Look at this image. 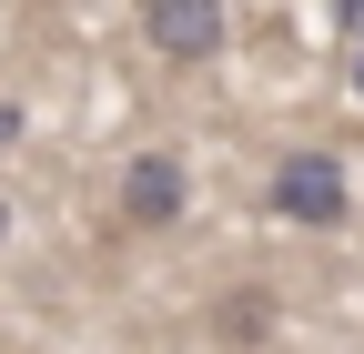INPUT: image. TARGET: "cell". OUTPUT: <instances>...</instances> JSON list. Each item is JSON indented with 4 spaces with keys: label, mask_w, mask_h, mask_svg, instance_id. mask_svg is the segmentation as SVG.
I'll use <instances>...</instances> for the list:
<instances>
[{
    "label": "cell",
    "mask_w": 364,
    "mask_h": 354,
    "mask_svg": "<svg viewBox=\"0 0 364 354\" xmlns=\"http://www.w3.org/2000/svg\"><path fill=\"white\" fill-rule=\"evenodd\" d=\"M263 203L284 213V223H304V233H334L344 213H354V183H344L334 152H284V162L263 172Z\"/></svg>",
    "instance_id": "1"
},
{
    "label": "cell",
    "mask_w": 364,
    "mask_h": 354,
    "mask_svg": "<svg viewBox=\"0 0 364 354\" xmlns=\"http://www.w3.org/2000/svg\"><path fill=\"white\" fill-rule=\"evenodd\" d=\"M182 213H193V172H182V152H132V162H122V223H132V233H172Z\"/></svg>",
    "instance_id": "2"
},
{
    "label": "cell",
    "mask_w": 364,
    "mask_h": 354,
    "mask_svg": "<svg viewBox=\"0 0 364 354\" xmlns=\"http://www.w3.org/2000/svg\"><path fill=\"white\" fill-rule=\"evenodd\" d=\"M142 31H152V51L182 61V71H203L223 51V0H142Z\"/></svg>",
    "instance_id": "3"
},
{
    "label": "cell",
    "mask_w": 364,
    "mask_h": 354,
    "mask_svg": "<svg viewBox=\"0 0 364 354\" xmlns=\"http://www.w3.org/2000/svg\"><path fill=\"white\" fill-rule=\"evenodd\" d=\"M273 314H284V304H273V284H223L213 314H203V334H213L223 354H253V344L273 334Z\"/></svg>",
    "instance_id": "4"
},
{
    "label": "cell",
    "mask_w": 364,
    "mask_h": 354,
    "mask_svg": "<svg viewBox=\"0 0 364 354\" xmlns=\"http://www.w3.org/2000/svg\"><path fill=\"white\" fill-rule=\"evenodd\" d=\"M334 31H344V41H364V0H334Z\"/></svg>",
    "instance_id": "5"
},
{
    "label": "cell",
    "mask_w": 364,
    "mask_h": 354,
    "mask_svg": "<svg viewBox=\"0 0 364 354\" xmlns=\"http://www.w3.org/2000/svg\"><path fill=\"white\" fill-rule=\"evenodd\" d=\"M354 92H364V41H354Z\"/></svg>",
    "instance_id": "6"
},
{
    "label": "cell",
    "mask_w": 364,
    "mask_h": 354,
    "mask_svg": "<svg viewBox=\"0 0 364 354\" xmlns=\"http://www.w3.org/2000/svg\"><path fill=\"white\" fill-rule=\"evenodd\" d=\"M0 243H11V203H0Z\"/></svg>",
    "instance_id": "7"
}]
</instances>
